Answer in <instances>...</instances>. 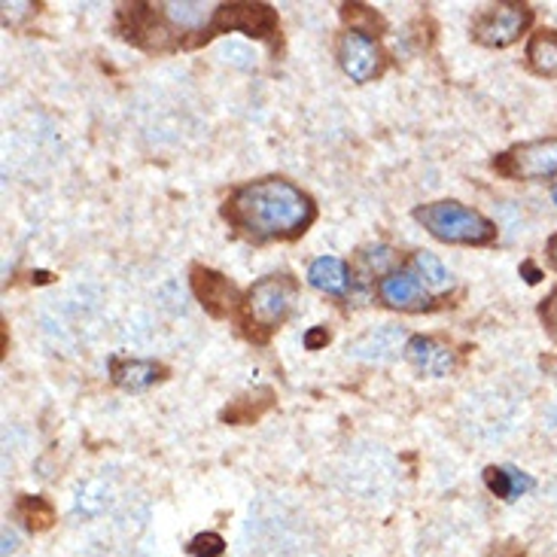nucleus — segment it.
Returning <instances> with one entry per match:
<instances>
[{
  "mask_svg": "<svg viewBox=\"0 0 557 557\" xmlns=\"http://www.w3.org/2000/svg\"><path fill=\"white\" fill-rule=\"evenodd\" d=\"M226 223L248 235L253 241H293L308 232L317 219V207L308 192L283 180V177H263L235 189L223 204Z\"/></svg>",
  "mask_w": 557,
  "mask_h": 557,
  "instance_id": "1",
  "label": "nucleus"
},
{
  "mask_svg": "<svg viewBox=\"0 0 557 557\" xmlns=\"http://www.w3.org/2000/svg\"><path fill=\"white\" fill-rule=\"evenodd\" d=\"M415 219L442 244L488 248L496 241V226L481 211L460 202H430L415 207Z\"/></svg>",
  "mask_w": 557,
  "mask_h": 557,
  "instance_id": "2",
  "label": "nucleus"
},
{
  "mask_svg": "<svg viewBox=\"0 0 557 557\" xmlns=\"http://www.w3.org/2000/svg\"><path fill=\"white\" fill-rule=\"evenodd\" d=\"M295 295H299V283L290 275H268V278L256 280L250 287L244 299H241V326L250 339L268 341V336L287 324V317L293 314Z\"/></svg>",
  "mask_w": 557,
  "mask_h": 557,
  "instance_id": "3",
  "label": "nucleus"
},
{
  "mask_svg": "<svg viewBox=\"0 0 557 557\" xmlns=\"http://www.w3.org/2000/svg\"><path fill=\"white\" fill-rule=\"evenodd\" d=\"M530 22H533V10L527 3H494V7H484L479 18L472 22V37L481 47L506 49L515 40H521Z\"/></svg>",
  "mask_w": 557,
  "mask_h": 557,
  "instance_id": "4",
  "label": "nucleus"
},
{
  "mask_svg": "<svg viewBox=\"0 0 557 557\" xmlns=\"http://www.w3.org/2000/svg\"><path fill=\"white\" fill-rule=\"evenodd\" d=\"M494 168L511 180H552L557 177V138L511 147L509 153L496 159Z\"/></svg>",
  "mask_w": 557,
  "mask_h": 557,
  "instance_id": "5",
  "label": "nucleus"
},
{
  "mask_svg": "<svg viewBox=\"0 0 557 557\" xmlns=\"http://www.w3.org/2000/svg\"><path fill=\"white\" fill-rule=\"evenodd\" d=\"M232 31L248 34L256 40H275L280 31L278 13L268 3H223L214 18L211 37Z\"/></svg>",
  "mask_w": 557,
  "mask_h": 557,
  "instance_id": "6",
  "label": "nucleus"
},
{
  "mask_svg": "<svg viewBox=\"0 0 557 557\" xmlns=\"http://www.w3.org/2000/svg\"><path fill=\"white\" fill-rule=\"evenodd\" d=\"M339 64L354 83H371L384 71V52L375 37L347 28L339 40Z\"/></svg>",
  "mask_w": 557,
  "mask_h": 557,
  "instance_id": "7",
  "label": "nucleus"
},
{
  "mask_svg": "<svg viewBox=\"0 0 557 557\" xmlns=\"http://www.w3.org/2000/svg\"><path fill=\"white\" fill-rule=\"evenodd\" d=\"M378 299L388 308L408 311V314L435 308L433 293L420 283V278L412 268H396V271H390L388 278L378 280Z\"/></svg>",
  "mask_w": 557,
  "mask_h": 557,
  "instance_id": "8",
  "label": "nucleus"
},
{
  "mask_svg": "<svg viewBox=\"0 0 557 557\" xmlns=\"http://www.w3.org/2000/svg\"><path fill=\"white\" fill-rule=\"evenodd\" d=\"M155 13L174 34H202V40H211L219 7L204 3V0H168V3H159Z\"/></svg>",
  "mask_w": 557,
  "mask_h": 557,
  "instance_id": "9",
  "label": "nucleus"
},
{
  "mask_svg": "<svg viewBox=\"0 0 557 557\" xmlns=\"http://www.w3.org/2000/svg\"><path fill=\"white\" fill-rule=\"evenodd\" d=\"M192 293L211 317H229L235 308H241L232 280L223 278L214 268H202V265L192 268Z\"/></svg>",
  "mask_w": 557,
  "mask_h": 557,
  "instance_id": "10",
  "label": "nucleus"
},
{
  "mask_svg": "<svg viewBox=\"0 0 557 557\" xmlns=\"http://www.w3.org/2000/svg\"><path fill=\"white\" fill-rule=\"evenodd\" d=\"M405 359L420 375H430V378H448L454 366H457L454 351H451L448 344L433 339V336H412V339L405 341Z\"/></svg>",
  "mask_w": 557,
  "mask_h": 557,
  "instance_id": "11",
  "label": "nucleus"
},
{
  "mask_svg": "<svg viewBox=\"0 0 557 557\" xmlns=\"http://www.w3.org/2000/svg\"><path fill=\"white\" fill-rule=\"evenodd\" d=\"M405 332L396 329V326H381L369 336L356 339L354 344H347V356L354 359H366V363H384V359H393V356L405 351Z\"/></svg>",
  "mask_w": 557,
  "mask_h": 557,
  "instance_id": "12",
  "label": "nucleus"
},
{
  "mask_svg": "<svg viewBox=\"0 0 557 557\" xmlns=\"http://www.w3.org/2000/svg\"><path fill=\"white\" fill-rule=\"evenodd\" d=\"M110 375H113L116 388L128 390V393H143L153 388L155 381H162L165 369L153 359H110Z\"/></svg>",
  "mask_w": 557,
  "mask_h": 557,
  "instance_id": "13",
  "label": "nucleus"
},
{
  "mask_svg": "<svg viewBox=\"0 0 557 557\" xmlns=\"http://www.w3.org/2000/svg\"><path fill=\"white\" fill-rule=\"evenodd\" d=\"M351 268L339 256H320L308 265V283L326 295H344L351 290Z\"/></svg>",
  "mask_w": 557,
  "mask_h": 557,
  "instance_id": "14",
  "label": "nucleus"
},
{
  "mask_svg": "<svg viewBox=\"0 0 557 557\" xmlns=\"http://www.w3.org/2000/svg\"><path fill=\"white\" fill-rule=\"evenodd\" d=\"M484 484H488V491L499 499H518V496H524L527 491H533L536 488V481L533 476H527L521 469H515V466H488L484 469Z\"/></svg>",
  "mask_w": 557,
  "mask_h": 557,
  "instance_id": "15",
  "label": "nucleus"
},
{
  "mask_svg": "<svg viewBox=\"0 0 557 557\" xmlns=\"http://www.w3.org/2000/svg\"><path fill=\"white\" fill-rule=\"evenodd\" d=\"M527 64L540 77H557V31H536L530 37Z\"/></svg>",
  "mask_w": 557,
  "mask_h": 557,
  "instance_id": "16",
  "label": "nucleus"
},
{
  "mask_svg": "<svg viewBox=\"0 0 557 557\" xmlns=\"http://www.w3.org/2000/svg\"><path fill=\"white\" fill-rule=\"evenodd\" d=\"M408 268H412V271L418 275L420 283H423V287H427V290H430L433 295L445 293V290L451 287L448 265L442 263L439 256H433V253H423V250H420V253H415Z\"/></svg>",
  "mask_w": 557,
  "mask_h": 557,
  "instance_id": "17",
  "label": "nucleus"
},
{
  "mask_svg": "<svg viewBox=\"0 0 557 557\" xmlns=\"http://www.w3.org/2000/svg\"><path fill=\"white\" fill-rule=\"evenodd\" d=\"M18 518L28 524V530H49L52 527V521H55V509H52V503L49 499H43V496H22L18 499Z\"/></svg>",
  "mask_w": 557,
  "mask_h": 557,
  "instance_id": "18",
  "label": "nucleus"
},
{
  "mask_svg": "<svg viewBox=\"0 0 557 557\" xmlns=\"http://www.w3.org/2000/svg\"><path fill=\"white\" fill-rule=\"evenodd\" d=\"M341 16L351 25V31L369 34V37L375 31H384V18L378 16L375 10H369V7H363V3H344L341 7Z\"/></svg>",
  "mask_w": 557,
  "mask_h": 557,
  "instance_id": "19",
  "label": "nucleus"
},
{
  "mask_svg": "<svg viewBox=\"0 0 557 557\" xmlns=\"http://www.w3.org/2000/svg\"><path fill=\"white\" fill-rule=\"evenodd\" d=\"M359 259H363V268H366L369 275H378V278H388L390 271H396V268H393V265H396V250L384 248V244L363 250Z\"/></svg>",
  "mask_w": 557,
  "mask_h": 557,
  "instance_id": "20",
  "label": "nucleus"
},
{
  "mask_svg": "<svg viewBox=\"0 0 557 557\" xmlns=\"http://www.w3.org/2000/svg\"><path fill=\"white\" fill-rule=\"evenodd\" d=\"M186 552L192 557H223L226 555V540L219 533H199L189 540Z\"/></svg>",
  "mask_w": 557,
  "mask_h": 557,
  "instance_id": "21",
  "label": "nucleus"
},
{
  "mask_svg": "<svg viewBox=\"0 0 557 557\" xmlns=\"http://www.w3.org/2000/svg\"><path fill=\"white\" fill-rule=\"evenodd\" d=\"M0 10H3V25H7V28H18V25H22V18L34 16V10H37V7H34L31 0H18V3H10V0H7Z\"/></svg>",
  "mask_w": 557,
  "mask_h": 557,
  "instance_id": "22",
  "label": "nucleus"
},
{
  "mask_svg": "<svg viewBox=\"0 0 557 557\" xmlns=\"http://www.w3.org/2000/svg\"><path fill=\"white\" fill-rule=\"evenodd\" d=\"M540 317H542V324H545V329H548V332L557 339V290L540 305Z\"/></svg>",
  "mask_w": 557,
  "mask_h": 557,
  "instance_id": "23",
  "label": "nucleus"
},
{
  "mask_svg": "<svg viewBox=\"0 0 557 557\" xmlns=\"http://www.w3.org/2000/svg\"><path fill=\"white\" fill-rule=\"evenodd\" d=\"M324 344H329V329L326 326H314V329L305 332V347L308 351H320Z\"/></svg>",
  "mask_w": 557,
  "mask_h": 557,
  "instance_id": "24",
  "label": "nucleus"
},
{
  "mask_svg": "<svg viewBox=\"0 0 557 557\" xmlns=\"http://www.w3.org/2000/svg\"><path fill=\"white\" fill-rule=\"evenodd\" d=\"M521 275H524L527 283H540V280H542V271L533 263L521 265Z\"/></svg>",
  "mask_w": 557,
  "mask_h": 557,
  "instance_id": "25",
  "label": "nucleus"
},
{
  "mask_svg": "<svg viewBox=\"0 0 557 557\" xmlns=\"http://www.w3.org/2000/svg\"><path fill=\"white\" fill-rule=\"evenodd\" d=\"M10 552H16V533L10 527H3V555H10Z\"/></svg>",
  "mask_w": 557,
  "mask_h": 557,
  "instance_id": "26",
  "label": "nucleus"
},
{
  "mask_svg": "<svg viewBox=\"0 0 557 557\" xmlns=\"http://www.w3.org/2000/svg\"><path fill=\"white\" fill-rule=\"evenodd\" d=\"M548 256H552V265L557 268V235L548 241Z\"/></svg>",
  "mask_w": 557,
  "mask_h": 557,
  "instance_id": "27",
  "label": "nucleus"
},
{
  "mask_svg": "<svg viewBox=\"0 0 557 557\" xmlns=\"http://www.w3.org/2000/svg\"><path fill=\"white\" fill-rule=\"evenodd\" d=\"M499 557H524V555H518V552H509V555H499Z\"/></svg>",
  "mask_w": 557,
  "mask_h": 557,
  "instance_id": "28",
  "label": "nucleus"
},
{
  "mask_svg": "<svg viewBox=\"0 0 557 557\" xmlns=\"http://www.w3.org/2000/svg\"><path fill=\"white\" fill-rule=\"evenodd\" d=\"M552 199H555V204H557V186H555V192H552Z\"/></svg>",
  "mask_w": 557,
  "mask_h": 557,
  "instance_id": "29",
  "label": "nucleus"
}]
</instances>
